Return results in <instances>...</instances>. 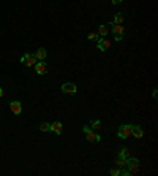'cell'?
<instances>
[{
  "instance_id": "6da1fadb",
  "label": "cell",
  "mask_w": 158,
  "mask_h": 176,
  "mask_svg": "<svg viewBox=\"0 0 158 176\" xmlns=\"http://www.w3.org/2000/svg\"><path fill=\"white\" fill-rule=\"evenodd\" d=\"M131 132H133V124H125V125H120L117 130V135L118 138H128Z\"/></svg>"
},
{
  "instance_id": "7a4b0ae2",
  "label": "cell",
  "mask_w": 158,
  "mask_h": 176,
  "mask_svg": "<svg viewBox=\"0 0 158 176\" xmlns=\"http://www.w3.org/2000/svg\"><path fill=\"white\" fill-rule=\"evenodd\" d=\"M125 167H128V170H130L131 173H136V171L139 170V159H136V157H128Z\"/></svg>"
},
{
  "instance_id": "3957f363",
  "label": "cell",
  "mask_w": 158,
  "mask_h": 176,
  "mask_svg": "<svg viewBox=\"0 0 158 176\" xmlns=\"http://www.w3.org/2000/svg\"><path fill=\"white\" fill-rule=\"evenodd\" d=\"M82 132L85 133V137H87L89 141H100V140H101V138H100V135L95 133L92 127H82Z\"/></svg>"
},
{
  "instance_id": "277c9868",
  "label": "cell",
  "mask_w": 158,
  "mask_h": 176,
  "mask_svg": "<svg viewBox=\"0 0 158 176\" xmlns=\"http://www.w3.org/2000/svg\"><path fill=\"white\" fill-rule=\"evenodd\" d=\"M109 46H111V40H109V38H106V37L98 38V51L104 52V51H108Z\"/></svg>"
},
{
  "instance_id": "5b68a950",
  "label": "cell",
  "mask_w": 158,
  "mask_h": 176,
  "mask_svg": "<svg viewBox=\"0 0 158 176\" xmlns=\"http://www.w3.org/2000/svg\"><path fill=\"white\" fill-rule=\"evenodd\" d=\"M10 110H11V113H13V114L19 116V114L22 113V105H21V102H18V100L10 102Z\"/></svg>"
},
{
  "instance_id": "8992f818",
  "label": "cell",
  "mask_w": 158,
  "mask_h": 176,
  "mask_svg": "<svg viewBox=\"0 0 158 176\" xmlns=\"http://www.w3.org/2000/svg\"><path fill=\"white\" fill-rule=\"evenodd\" d=\"M35 57H33V54H24V56L21 57V64H24L25 67H32V65H35Z\"/></svg>"
},
{
  "instance_id": "52a82bcc",
  "label": "cell",
  "mask_w": 158,
  "mask_h": 176,
  "mask_svg": "<svg viewBox=\"0 0 158 176\" xmlns=\"http://www.w3.org/2000/svg\"><path fill=\"white\" fill-rule=\"evenodd\" d=\"M63 94H76V90H77V87H76V84L74 83H65L63 86H62V89H60Z\"/></svg>"
},
{
  "instance_id": "ba28073f",
  "label": "cell",
  "mask_w": 158,
  "mask_h": 176,
  "mask_svg": "<svg viewBox=\"0 0 158 176\" xmlns=\"http://www.w3.org/2000/svg\"><path fill=\"white\" fill-rule=\"evenodd\" d=\"M35 72H36L38 75H44V73L48 72V65H46L43 60H40L38 64H35Z\"/></svg>"
},
{
  "instance_id": "9c48e42d",
  "label": "cell",
  "mask_w": 158,
  "mask_h": 176,
  "mask_svg": "<svg viewBox=\"0 0 158 176\" xmlns=\"http://www.w3.org/2000/svg\"><path fill=\"white\" fill-rule=\"evenodd\" d=\"M48 56V51L44 49V48H40V49H36L35 51V54H33V57L36 59V60H44V57Z\"/></svg>"
},
{
  "instance_id": "30bf717a",
  "label": "cell",
  "mask_w": 158,
  "mask_h": 176,
  "mask_svg": "<svg viewBox=\"0 0 158 176\" xmlns=\"http://www.w3.org/2000/svg\"><path fill=\"white\" fill-rule=\"evenodd\" d=\"M111 25H112V27H111V32H112L114 35H123L125 29H123L122 24H111Z\"/></svg>"
},
{
  "instance_id": "8fae6325",
  "label": "cell",
  "mask_w": 158,
  "mask_h": 176,
  "mask_svg": "<svg viewBox=\"0 0 158 176\" xmlns=\"http://www.w3.org/2000/svg\"><path fill=\"white\" fill-rule=\"evenodd\" d=\"M131 135H133L136 140L142 138V137H144V130H142V127H141V125H133V132H131Z\"/></svg>"
},
{
  "instance_id": "7c38bea8",
  "label": "cell",
  "mask_w": 158,
  "mask_h": 176,
  "mask_svg": "<svg viewBox=\"0 0 158 176\" xmlns=\"http://www.w3.org/2000/svg\"><path fill=\"white\" fill-rule=\"evenodd\" d=\"M49 130L54 132L56 135H60L62 130H63V125H62V122H59V121H57V122H52V124H51V129H49Z\"/></svg>"
},
{
  "instance_id": "4fadbf2b",
  "label": "cell",
  "mask_w": 158,
  "mask_h": 176,
  "mask_svg": "<svg viewBox=\"0 0 158 176\" xmlns=\"http://www.w3.org/2000/svg\"><path fill=\"white\" fill-rule=\"evenodd\" d=\"M115 165H117L118 168H125V165H127V159L118 156V157H117V160H115Z\"/></svg>"
},
{
  "instance_id": "5bb4252c",
  "label": "cell",
  "mask_w": 158,
  "mask_h": 176,
  "mask_svg": "<svg viewBox=\"0 0 158 176\" xmlns=\"http://www.w3.org/2000/svg\"><path fill=\"white\" fill-rule=\"evenodd\" d=\"M98 33H100L101 37H108V33H109L108 27H106V25H100V27H98Z\"/></svg>"
},
{
  "instance_id": "9a60e30c",
  "label": "cell",
  "mask_w": 158,
  "mask_h": 176,
  "mask_svg": "<svg viewBox=\"0 0 158 176\" xmlns=\"http://www.w3.org/2000/svg\"><path fill=\"white\" fill-rule=\"evenodd\" d=\"M90 127L94 129V130H100V129H101V122H100L98 119H94V121H92V125H90Z\"/></svg>"
},
{
  "instance_id": "2e32d148",
  "label": "cell",
  "mask_w": 158,
  "mask_h": 176,
  "mask_svg": "<svg viewBox=\"0 0 158 176\" xmlns=\"http://www.w3.org/2000/svg\"><path fill=\"white\" fill-rule=\"evenodd\" d=\"M114 24H123V15H115L114 16Z\"/></svg>"
},
{
  "instance_id": "e0dca14e",
  "label": "cell",
  "mask_w": 158,
  "mask_h": 176,
  "mask_svg": "<svg viewBox=\"0 0 158 176\" xmlns=\"http://www.w3.org/2000/svg\"><path fill=\"white\" fill-rule=\"evenodd\" d=\"M118 156H120V157H125V159H128V157H130V152H128L127 147H122L120 152H118Z\"/></svg>"
},
{
  "instance_id": "ac0fdd59",
  "label": "cell",
  "mask_w": 158,
  "mask_h": 176,
  "mask_svg": "<svg viewBox=\"0 0 158 176\" xmlns=\"http://www.w3.org/2000/svg\"><path fill=\"white\" fill-rule=\"evenodd\" d=\"M51 129V124L49 122H43L41 125H40V130H41V132H48Z\"/></svg>"
},
{
  "instance_id": "d6986e66",
  "label": "cell",
  "mask_w": 158,
  "mask_h": 176,
  "mask_svg": "<svg viewBox=\"0 0 158 176\" xmlns=\"http://www.w3.org/2000/svg\"><path fill=\"white\" fill-rule=\"evenodd\" d=\"M87 38H89V40H92V42H95V40H98V33H95V32H90V33L87 35Z\"/></svg>"
},
{
  "instance_id": "ffe728a7",
  "label": "cell",
  "mask_w": 158,
  "mask_h": 176,
  "mask_svg": "<svg viewBox=\"0 0 158 176\" xmlns=\"http://www.w3.org/2000/svg\"><path fill=\"white\" fill-rule=\"evenodd\" d=\"M109 173H111L112 176H120V168H112Z\"/></svg>"
},
{
  "instance_id": "44dd1931",
  "label": "cell",
  "mask_w": 158,
  "mask_h": 176,
  "mask_svg": "<svg viewBox=\"0 0 158 176\" xmlns=\"http://www.w3.org/2000/svg\"><path fill=\"white\" fill-rule=\"evenodd\" d=\"M122 38H123V35H114V40H115V42H120Z\"/></svg>"
},
{
  "instance_id": "7402d4cb",
  "label": "cell",
  "mask_w": 158,
  "mask_h": 176,
  "mask_svg": "<svg viewBox=\"0 0 158 176\" xmlns=\"http://www.w3.org/2000/svg\"><path fill=\"white\" fill-rule=\"evenodd\" d=\"M112 3H114V5H120L122 0H112Z\"/></svg>"
},
{
  "instance_id": "603a6c76",
  "label": "cell",
  "mask_w": 158,
  "mask_h": 176,
  "mask_svg": "<svg viewBox=\"0 0 158 176\" xmlns=\"http://www.w3.org/2000/svg\"><path fill=\"white\" fill-rule=\"evenodd\" d=\"M0 97H5V90L3 89H0Z\"/></svg>"
},
{
  "instance_id": "cb8c5ba5",
  "label": "cell",
  "mask_w": 158,
  "mask_h": 176,
  "mask_svg": "<svg viewBox=\"0 0 158 176\" xmlns=\"http://www.w3.org/2000/svg\"><path fill=\"white\" fill-rule=\"evenodd\" d=\"M152 97H153V100H156V89L153 90V94H152Z\"/></svg>"
}]
</instances>
